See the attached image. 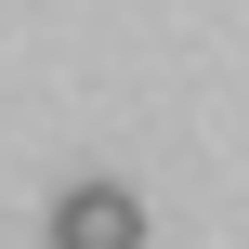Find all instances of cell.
I'll return each mask as SVG.
<instances>
[{"label": "cell", "mask_w": 249, "mask_h": 249, "mask_svg": "<svg viewBox=\"0 0 249 249\" xmlns=\"http://www.w3.org/2000/svg\"><path fill=\"white\" fill-rule=\"evenodd\" d=\"M53 249H144V197L131 184H66L53 197Z\"/></svg>", "instance_id": "cell-1"}]
</instances>
